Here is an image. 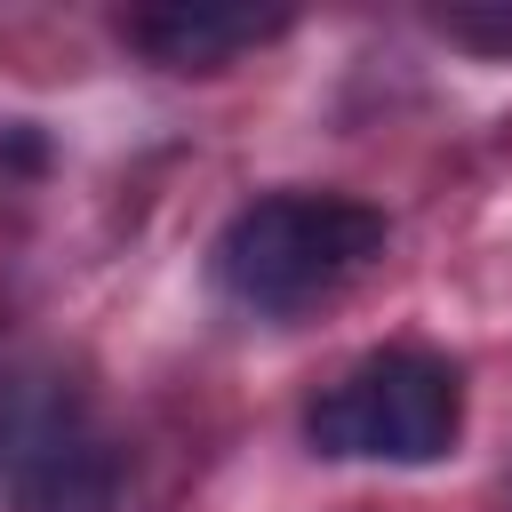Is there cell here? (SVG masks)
Here are the masks:
<instances>
[{
	"instance_id": "obj_1",
	"label": "cell",
	"mask_w": 512,
	"mask_h": 512,
	"mask_svg": "<svg viewBox=\"0 0 512 512\" xmlns=\"http://www.w3.org/2000/svg\"><path fill=\"white\" fill-rule=\"evenodd\" d=\"M384 248V216L336 192L248 200L216 240V280L248 312H304Z\"/></svg>"
},
{
	"instance_id": "obj_2",
	"label": "cell",
	"mask_w": 512,
	"mask_h": 512,
	"mask_svg": "<svg viewBox=\"0 0 512 512\" xmlns=\"http://www.w3.org/2000/svg\"><path fill=\"white\" fill-rule=\"evenodd\" d=\"M304 432L320 456H384V464H440L464 432V384L440 352L392 344L360 360L344 384H328L304 408Z\"/></svg>"
},
{
	"instance_id": "obj_3",
	"label": "cell",
	"mask_w": 512,
	"mask_h": 512,
	"mask_svg": "<svg viewBox=\"0 0 512 512\" xmlns=\"http://www.w3.org/2000/svg\"><path fill=\"white\" fill-rule=\"evenodd\" d=\"M88 440V416H80V392L64 376H16L0 384V488L16 496L40 464H56L64 448Z\"/></svg>"
},
{
	"instance_id": "obj_4",
	"label": "cell",
	"mask_w": 512,
	"mask_h": 512,
	"mask_svg": "<svg viewBox=\"0 0 512 512\" xmlns=\"http://www.w3.org/2000/svg\"><path fill=\"white\" fill-rule=\"evenodd\" d=\"M120 32H128V48H144V56L168 64V72H216V64H232L240 48L272 40L280 16H256V8H144V16H128Z\"/></svg>"
},
{
	"instance_id": "obj_5",
	"label": "cell",
	"mask_w": 512,
	"mask_h": 512,
	"mask_svg": "<svg viewBox=\"0 0 512 512\" xmlns=\"http://www.w3.org/2000/svg\"><path fill=\"white\" fill-rule=\"evenodd\" d=\"M8 504H16V512H112V504H120V456L88 432V440L64 448L56 464H40Z\"/></svg>"
},
{
	"instance_id": "obj_6",
	"label": "cell",
	"mask_w": 512,
	"mask_h": 512,
	"mask_svg": "<svg viewBox=\"0 0 512 512\" xmlns=\"http://www.w3.org/2000/svg\"><path fill=\"white\" fill-rule=\"evenodd\" d=\"M448 40H488V48H512V16H440Z\"/></svg>"
}]
</instances>
